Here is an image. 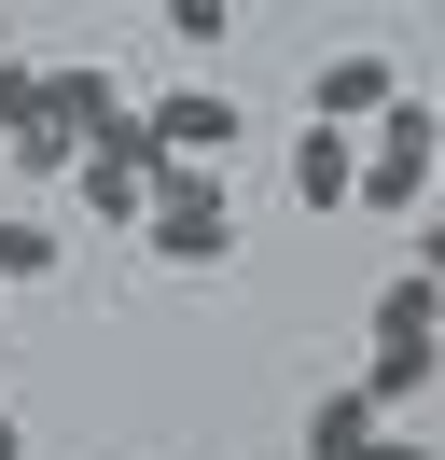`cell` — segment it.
<instances>
[{"label":"cell","instance_id":"5bb4252c","mask_svg":"<svg viewBox=\"0 0 445 460\" xmlns=\"http://www.w3.org/2000/svg\"><path fill=\"white\" fill-rule=\"evenodd\" d=\"M0 460H28V432H14V404H0Z\"/></svg>","mask_w":445,"mask_h":460},{"label":"cell","instance_id":"8fae6325","mask_svg":"<svg viewBox=\"0 0 445 460\" xmlns=\"http://www.w3.org/2000/svg\"><path fill=\"white\" fill-rule=\"evenodd\" d=\"M42 84H56L42 57H0V126H42Z\"/></svg>","mask_w":445,"mask_h":460},{"label":"cell","instance_id":"7a4b0ae2","mask_svg":"<svg viewBox=\"0 0 445 460\" xmlns=\"http://www.w3.org/2000/svg\"><path fill=\"white\" fill-rule=\"evenodd\" d=\"M139 252L153 265H237V168H195V154H153V209H139Z\"/></svg>","mask_w":445,"mask_h":460},{"label":"cell","instance_id":"5b68a950","mask_svg":"<svg viewBox=\"0 0 445 460\" xmlns=\"http://www.w3.org/2000/svg\"><path fill=\"white\" fill-rule=\"evenodd\" d=\"M389 98H404V57H376V42H348V57L306 70V112H320V126H376Z\"/></svg>","mask_w":445,"mask_h":460},{"label":"cell","instance_id":"277c9868","mask_svg":"<svg viewBox=\"0 0 445 460\" xmlns=\"http://www.w3.org/2000/svg\"><path fill=\"white\" fill-rule=\"evenodd\" d=\"M139 112H153V154H195V168H237V98L222 84H167V98H139Z\"/></svg>","mask_w":445,"mask_h":460},{"label":"cell","instance_id":"30bf717a","mask_svg":"<svg viewBox=\"0 0 445 460\" xmlns=\"http://www.w3.org/2000/svg\"><path fill=\"white\" fill-rule=\"evenodd\" d=\"M153 14H167V42H195V57H209V42L237 29V0H153Z\"/></svg>","mask_w":445,"mask_h":460},{"label":"cell","instance_id":"9c48e42d","mask_svg":"<svg viewBox=\"0 0 445 460\" xmlns=\"http://www.w3.org/2000/svg\"><path fill=\"white\" fill-rule=\"evenodd\" d=\"M56 252H70L56 224H14V209H0V293H14V279H56Z\"/></svg>","mask_w":445,"mask_h":460},{"label":"cell","instance_id":"4fadbf2b","mask_svg":"<svg viewBox=\"0 0 445 460\" xmlns=\"http://www.w3.org/2000/svg\"><path fill=\"white\" fill-rule=\"evenodd\" d=\"M404 265H432V279H445V224H417V252H404Z\"/></svg>","mask_w":445,"mask_h":460},{"label":"cell","instance_id":"8992f818","mask_svg":"<svg viewBox=\"0 0 445 460\" xmlns=\"http://www.w3.org/2000/svg\"><path fill=\"white\" fill-rule=\"evenodd\" d=\"M292 196L320 209V224H348V196H362V126H320V112H306V140H292Z\"/></svg>","mask_w":445,"mask_h":460},{"label":"cell","instance_id":"6da1fadb","mask_svg":"<svg viewBox=\"0 0 445 460\" xmlns=\"http://www.w3.org/2000/svg\"><path fill=\"white\" fill-rule=\"evenodd\" d=\"M362 335H376V349H362V391L404 419V404L445 376V279H432V265H389V293L362 307Z\"/></svg>","mask_w":445,"mask_h":460},{"label":"cell","instance_id":"52a82bcc","mask_svg":"<svg viewBox=\"0 0 445 460\" xmlns=\"http://www.w3.org/2000/svg\"><path fill=\"white\" fill-rule=\"evenodd\" d=\"M376 419H389V404L348 376V391H320V404H306V432H292V447H306V460H362V447H376Z\"/></svg>","mask_w":445,"mask_h":460},{"label":"cell","instance_id":"3957f363","mask_svg":"<svg viewBox=\"0 0 445 460\" xmlns=\"http://www.w3.org/2000/svg\"><path fill=\"white\" fill-rule=\"evenodd\" d=\"M432 154H445V112L404 84L376 126H362V196H348V209H362V224H404V209L432 196Z\"/></svg>","mask_w":445,"mask_h":460},{"label":"cell","instance_id":"9a60e30c","mask_svg":"<svg viewBox=\"0 0 445 460\" xmlns=\"http://www.w3.org/2000/svg\"><path fill=\"white\" fill-rule=\"evenodd\" d=\"M432 112H445V98H432Z\"/></svg>","mask_w":445,"mask_h":460},{"label":"cell","instance_id":"ba28073f","mask_svg":"<svg viewBox=\"0 0 445 460\" xmlns=\"http://www.w3.org/2000/svg\"><path fill=\"white\" fill-rule=\"evenodd\" d=\"M126 112H139V98H111V70H56V84H42V126H70V140H111Z\"/></svg>","mask_w":445,"mask_h":460},{"label":"cell","instance_id":"7c38bea8","mask_svg":"<svg viewBox=\"0 0 445 460\" xmlns=\"http://www.w3.org/2000/svg\"><path fill=\"white\" fill-rule=\"evenodd\" d=\"M362 460H432V447H404V432H389V419H376V447H362Z\"/></svg>","mask_w":445,"mask_h":460}]
</instances>
